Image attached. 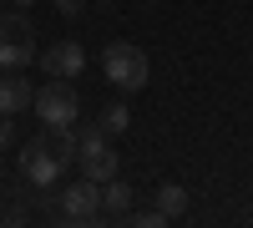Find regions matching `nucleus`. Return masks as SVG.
Wrapping results in <instances>:
<instances>
[{
  "mask_svg": "<svg viewBox=\"0 0 253 228\" xmlns=\"http://www.w3.org/2000/svg\"><path fill=\"white\" fill-rule=\"evenodd\" d=\"M10 5H15V10H26V5H36V0H10Z\"/></svg>",
  "mask_w": 253,
  "mask_h": 228,
  "instance_id": "16",
  "label": "nucleus"
},
{
  "mask_svg": "<svg viewBox=\"0 0 253 228\" xmlns=\"http://www.w3.org/2000/svg\"><path fill=\"white\" fill-rule=\"evenodd\" d=\"M41 71H51L61 81L81 76V71H86V51H81V41H56V46H46V51H41Z\"/></svg>",
  "mask_w": 253,
  "mask_h": 228,
  "instance_id": "7",
  "label": "nucleus"
},
{
  "mask_svg": "<svg viewBox=\"0 0 253 228\" xmlns=\"http://www.w3.org/2000/svg\"><path fill=\"white\" fill-rule=\"evenodd\" d=\"M20 178H26L36 193H51L56 178H61V157L36 137V142H26V152H20Z\"/></svg>",
  "mask_w": 253,
  "mask_h": 228,
  "instance_id": "5",
  "label": "nucleus"
},
{
  "mask_svg": "<svg viewBox=\"0 0 253 228\" xmlns=\"http://www.w3.org/2000/svg\"><path fill=\"white\" fill-rule=\"evenodd\" d=\"M157 213L167 223L187 213V188H182V182H162V188H157Z\"/></svg>",
  "mask_w": 253,
  "mask_h": 228,
  "instance_id": "11",
  "label": "nucleus"
},
{
  "mask_svg": "<svg viewBox=\"0 0 253 228\" xmlns=\"http://www.w3.org/2000/svg\"><path fill=\"white\" fill-rule=\"evenodd\" d=\"M61 213H66L71 223H96L101 218V182L81 178V182H71V188H61Z\"/></svg>",
  "mask_w": 253,
  "mask_h": 228,
  "instance_id": "6",
  "label": "nucleus"
},
{
  "mask_svg": "<svg viewBox=\"0 0 253 228\" xmlns=\"http://www.w3.org/2000/svg\"><path fill=\"white\" fill-rule=\"evenodd\" d=\"M96 127L107 132V137H122L126 127H132V107H126V101H107L101 117H96Z\"/></svg>",
  "mask_w": 253,
  "mask_h": 228,
  "instance_id": "12",
  "label": "nucleus"
},
{
  "mask_svg": "<svg viewBox=\"0 0 253 228\" xmlns=\"http://www.w3.org/2000/svg\"><path fill=\"white\" fill-rule=\"evenodd\" d=\"M101 76L112 81V87L126 96V91H142L147 87V51L142 46H132V41H112L107 51H101Z\"/></svg>",
  "mask_w": 253,
  "mask_h": 228,
  "instance_id": "1",
  "label": "nucleus"
},
{
  "mask_svg": "<svg viewBox=\"0 0 253 228\" xmlns=\"http://www.w3.org/2000/svg\"><path fill=\"white\" fill-rule=\"evenodd\" d=\"M76 168H81V178H91V182L117 178V152H112V137L101 132L96 122H76Z\"/></svg>",
  "mask_w": 253,
  "mask_h": 228,
  "instance_id": "2",
  "label": "nucleus"
},
{
  "mask_svg": "<svg viewBox=\"0 0 253 228\" xmlns=\"http://www.w3.org/2000/svg\"><path fill=\"white\" fill-rule=\"evenodd\" d=\"M126 218H132V223H137V228H157V223H167V218H162V213H157V208H152V213H126Z\"/></svg>",
  "mask_w": 253,
  "mask_h": 228,
  "instance_id": "13",
  "label": "nucleus"
},
{
  "mask_svg": "<svg viewBox=\"0 0 253 228\" xmlns=\"http://www.w3.org/2000/svg\"><path fill=\"white\" fill-rule=\"evenodd\" d=\"M31 101H36V87L20 71H5L0 76V112L15 117V112H31Z\"/></svg>",
  "mask_w": 253,
  "mask_h": 228,
  "instance_id": "8",
  "label": "nucleus"
},
{
  "mask_svg": "<svg viewBox=\"0 0 253 228\" xmlns=\"http://www.w3.org/2000/svg\"><path fill=\"white\" fill-rule=\"evenodd\" d=\"M0 5H5V0H0Z\"/></svg>",
  "mask_w": 253,
  "mask_h": 228,
  "instance_id": "18",
  "label": "nucleus"
},
{
  "mask_svg": "<svg viewBox=\"0 0 253 228\" xmlns=\"http://www.w3.org/2000/svg\"><path fill=\"white\" fill-rule=\"evenodd\" d=\"M10 142H15V117L0 112V147H10Z\"/></svg>",
  "mask_w": 253,
  "mask_h": 228,
  "instance_id": "14",
  "label": "nucleus"
},
{
  "mask_svg": "<svg viewBox=\"0 0 253 228\" xmlns=\"http://www.w3.org/2000/svg\"><path fill=\"white\" fill-rule=\"evenodd\" d=\"M51 5H56L61 15H81V5H86V0H51Z\"/></svg>",
  "mask_w": 253,
  "mask_h": 228,
  "instance_id": "15",
  "label": "nucleus"
},
{
  "mask_svg": "<svg viewBox=\"0 0 253 228\" xmlns=\"http://www.w3.org/2000/svg\"><path fill=\"white\" fill-rule=\"evenodd\" d=\"M41 142L61 157V168L76 162V122H66V127H46V132H41Z\"/></svg>",
  "mask_w": 253,
  "mask_h": 228,
  "instance_id": "10",
  "label": "nucleus"
},
{
  "mask_svg": "<svg viewBox=\"0 0 253 228\" xmlns=\"http://www.w3.org/2000/svg\"><path fill=\"white\" fill-rule=\"evenodd\" d=\"M126 213H132V188H126L122 178H107V182H101V218L122 223Z\"/></svg>",
  "mask_w": 253,
  "mask_h": 228,
  "instance_id": "9",
  "label": "nucleus"
},
{
  "mask_svg": "<svg viewBox=\"0 0 253 228\" xmlns=\"http://www.w3.org/2000/svg\"><path fill=\"white\" fill-rule=\"evenodd\" d=\"M0 218H5V193H0Z\"/></svg>",
  "mask_w": 253,
  "mask_h": 228,
  "instance_id": "17",
  "label": "nucleus"
},
{
  "mask_svg": "<svg viewBox=\"0 0 253 228\" xmlns=\"http://www.w3.org/2000/svg\"><path fill=\"white\" fill-rule=\"evenodd\" d=\"M36 61V26L26 10H0V71H26Z\"/></svg>",
  "mask_w": 253,
  "mask_h": 228,
  "instance_id": "3",
  "label": "nucleus"
},
{
  "mask_svg": "<svg viewBox=\"0 0 253 228\" xmlns=\"http://www.w3.org/2000/svg\"><path fill=\"white\" fill-rule=\"evenodd\" d=\"M31 112L41 117V127H66V122H81V96L71 91V81H61V76H51L46 87L36 91V101H31Z\"/></svg>",
  "mask_w": 253,
  "mask_h": 228,
  "instance_id": "4",
  "label": "nucleus"
}]
</instances>
